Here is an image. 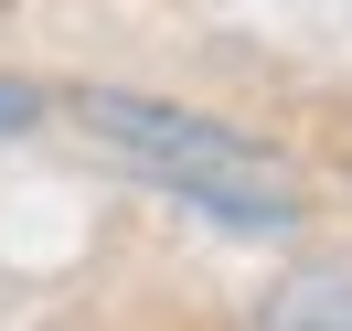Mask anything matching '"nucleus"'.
I'll use <instances>...</instances> for the list:
<instances>
[{
  "instance_id": "7ed1b4c3",
  "label": "nucleus",
  "mask_w": 352,
  "mask_h": 331,
  "mask_svg": "<svg viewBox=\"0 0 352 331\" xmlns=\"http://www.w3.org/2000/svg\"><path fill=\"white\" fill-rule=\"evenodd\" d=\"M43 129V86H22V75H0V139Z\"/></svg>"
},
{
  "instance_id": "f03ea898",
  "label": "nucleus",
  "mask_w": 352,
  "mask_h": 331,
  "mask_svg": "<svg viewBox=\"0 0 352 331\" xmlns=\"http://www.w3.org/2000/svg\"><path fill=\"white\" fill-rule=\"evenodd\" d=\"M256 331H352V267H309V278H288L278 299H267Z\"/></svg>"
},
{
  "instance_id": "f257e3e1",
  "label": "nucleus",
  "mask_w": 352,
  "mask_h": 331,
  "mask_svg": "<svg viewBox=\"0 0 352 331\" xmlns=\"http://www.w3.org/2000/svg\"><path fill=\"white\" fill-rule=\"evenodd\" d=\"M75 118H86L118 160H139L171 203H192L203 224H224V235H299V214H309V203H299V171H288L267 139L224 129V118H203V107L129 96V86H86Z\"/></svg>"
}]
</instances>
